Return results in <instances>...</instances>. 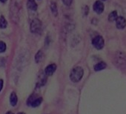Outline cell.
Instances as JSON below:
<instances>
[{
	"mask_svg": "<svg viewBox=\"0 0 126 114\" xmlns=\"http://www.w3.org/2000/svg\"><path fill=\"white\" fill-rule=\"evenodd\" d=\"M7 1H8V0H0V2H1L2 3H5Z\"/></svg>",
	"mask_w": 126,
	"mask_h": 114,
	"instance_id": "22",
	"label": "cell"
},
{
	"mask_svg": "<svg viewBox=\"0 0 126 114\" xmlns=\"http://www.w3.org/2000/svg\"><path fill=\"white\" fill-rule=\"evenodd\" d=\"M27 6L31 11H36L37 9V4L36 3L35 0H28Z\"/></svg>",
	"mask_w": 126,
	"mask_h": 114,
	"instance_id": "9",
	"label": "cell"
},
{
	"mask_svg": "<svg viewBox=\"0 0 126 114\" xmlns=\"http://www.w3.org/2000/svg\"><path fill=\"white\" fill-rule=\"evenodd\" d=\"M88 13H89L88 6H87V5L84 6V8H83V14H84V16H88Z\"/></svg>",
	"mask_w": 126,
	"mask_h": 114,
	"instance_id": "19",
	"label": "cell"
},
{
	"mask_svg": "<svg viewBox=\"0 0 126 114\" xmlns=\"http://www.w3.org/2000/svg\"><path fill=\"white\" fill-rule=\"evenodd\" d=\"M43 57H44V53L42 50H39L36 54L35 55V62L39 64L42 59H43Z\"/></svg>",
	"mask_w": 126,
	"mask_h": 114,
	"instance_id": "13",
	"label": "cell"
},
{
	"mask_svg": "<svg viewBox=\"0 0 126 114\" xmlns=\"http://www.w3.org/2000/svg\"><path fill=\"white\" fill-rule=\"evenodd\" d=\"M3 85H4V82L2 79H0V92L2 91V88H3Z\"/></svg>",
	"mask_w": 126,
	"mask_h": 114,
	"instance_id": "21",
	"label": "cell"
},
{
	"mask_svg": "<svg viewBox=\"0 0 126 114\" xmlns=\"http://www.w3.org/2000/svg\"><path fill=\"white\" fill-rule=\"evenodd\" d=\"M93 9L95 13H96L97 14H101L102 13H103L104 10H105V5L103 4V2L100 0H97L96 1L93 5Z\"/></svg>",
	"mask_w": 126,
	"mask_h": 114,
	"instance_id": "5",
	"label": "cell"
},
{
	"mask_svg": "<svg viewBox=\"0 0 126 114\" xmlns=\"http://www.w3.org/2000/svg\"><path fill=\"white\" fill-rule=\"evenodd\" d=\"M31 30L33 33H40L42 30V23L40 20L35 19L31 24Z\"/></svg>",
	"mask_w": 126,
	"mask_h": 114,
	"instance_id": "4",
	"label": "cell"
},
{
	"mask_svg": "<svg viewBox=\"0 0 126 114\" xmlns=\"http://www.w3.org/2000/svg\"><path fill=\"white\" fill-rule=\"evenodd\" d=\"M102 1H107V0H102Z\"/></svg>",
	"mask_w": 126,
	"mask_h": 114,
	"instance_id": "25",
	"label": "cell"
},
{
	"mask_svg": "<svg viewBox=\"0 0 126 114\" xmlns=\"http://www.w3.org/2000/svg\"><path fill=\"white\" fill-rule=\"evenodd\" d=\"M46 82H47V75L45 73V72H40L38 76V82L36 83V86L38 87H42L45 85Z\"/></svg>",
	"mask_w": 126,
	"mask_h": 114,
	"instance_id": "7",
	"label": "cell"
},
{
	"mask_svg": "<svg viewBox=\"0 0 126 114\" xmlns=\"http://www.w3.org/2000/svg\"><path fill=\"white\" fill-rule=\"evenodd\" d=\"M118 16H118L117 11H111V12L109 14L108 19V21H109V22H115V21H116V19H117Z\"/></svg>",
	"mask_w": 126,
	"mask_h": 114,
	"instance_id": "12",
	"label": "cell"
},
{
	"mask_svg": "<svg viewBox=\"0 0 126 114\" xmlns=\"http://www.w3.org/2000/svg\"><path fill=\"white\" fill-rule=\"evenodd\" d=\"M17 114H25V113H22V112H20V113H17Z\"/></svg>",
	"mask_w": 126,
	"mask_h": 114,
	"instance_id": "24",
	"label": "cell"
},
{
	"mask_svg": "<svg viewBox=\"0 0 126 114\" xmlns=\"http://www.w3.org/2000/svg\"><path fill=\"white\" fill-rule=\"evenodd\" d=\"M10 102L12 106H16L18 102V97L15 92H12L10 96Z\"/></svg>",
	"mask_w": 126,
	"mask_h": 114,
	"instance_id": "11",
	"label": "cell"
},
{
	"mask_svg": "<svg viewBox=\"0 0 126 114\" xmlns=\"http://www.w3.org/2000/svg\"><path fill=\"white\" fill-rule=\"evenodd\" d=\"M62 2H63V3H64L65 5L70 6L72 4V2H73V0H62Z\"/></svg>",
	"mask_w": 126,
	"mask_h": 114,
	"instance_id": "20",
	"label": "cell"
},
{
	"mask_svg": "<svg viewBox=\"0 0 126 114\" xmlns=\"http://www.w3.org/2000/svg\"><path fill=\"white\" fill-rule=\"evenodd\" d=\"M56 70V64L53 63V64H50V65H47L45 68V73L47 76H52L55 73Z\"/></svg>",
	"mask_w": 126,
	"mask_h": 114,
	"instance_id": "8",
	"label": "cell"
},
{
	"mask_svg": "<svg viewBox=\"0 0 126 114\" xmlns=\"http://www.w3.org/2000/svg\"><path fill=\"white\" fill-rule=\"evenodd\" d=\"M42 100H43V99H42V97H37V98H36V99L32 101V103L31 104V105L33 107H39V106L41 104V103L42 102Z\"/></svg>",
	"mask_w": 126,
	"mask_h": 114,
	"instance_id": "14",
	"label": "cell"
},
{
	"mask_svg": "<svg viewBox=\"0 0 126 114\" xmlns=\"http://www.w3.org/2000/svg\"><path fill=\"white\" fill-rule=\"evenodd\" d=\"M7 46L3 41H0V53H4L6 50Z\"/></svg>",
	"mask_w": 126,
	"mask_h": 114,
	"instance_id": "17",
	"label": "cell"
},
{
	"mask_svg": "<svg viewBox=\"0 0 126 114\" xmlns=\"http://www.w3.org/2000/svg\"><path fill=\"white\" fill-rule=\"evenodd\" d=\"M5 114H14V113H12L11 111H8V112H7Z\"/></svg>",
	"mask_w": 126,
	"mask_h": 114,
	"instance_id": "23",
	"label": "cell"
},
{
	"mask_svg": "<svg viewBox=\"0 0 126 114\" xmlns=\"http://www.w3.org/2000/svg\"><path fill=\"white\" fill-rule=\"evenodd\" d=\"M83 75H84V71L82 68L77 66L72 69L70 74V79L73 82H78L82 79Z\"/></svg>",
	"mask_w": 126,
	"mask_h": 114,
	"instance_id": "1",
	"label": "cell"
},
{
	"mask_svg": "<svg viewBox=\"0 0 126 114\" xmlns=\"http://www.w3.org/2000/svg\"><path fill=\"white\" fill-rule=\"evenodd\" d=\"M92 44L93 46L97 49V50H101L104 47L105 45V41L104 39L102 36H96L93 39H92Z\"/></svg>",
	"mask_w": 126,
	"mask_h": 114,
	"instance_id": "3",
	"label": "cell"
},
{
	"mask_svg": "<svg viewBox=\"0 0 126 114\" xmlns=\"http://www.w3.org/2000/svg\"><path fill=\"white\" fill-rule=\"evenodd\" d=\"M50 9H51V11H52V14L54 15V16H56L57 15V6H56V4L55 2H51V5H50Z\"/></svg>",
	"mask_w": 126,
	"mask_h": 114,
	"instance_id": "16",
	"label": "cell"
},
{
	"mask_svg": "<svg viewBox=\"0 0 126 114\" xmlns=\"http://www.w3.org/2000/svg\"><path fill=\"white\" fill-rule=\"evenodd\" d=\"M115 22L117 29L122 30L126 27V19L124 16H118Z\"/></svg>",
	"mask_w": 126,
	"mask_h": 114,
	"instance_id": "6",
	"label": "cell"
},
{
	"mask_svg": "<svg viewBox=\"0 0 126 114\" xmlns=\"http://www.w3.org/2000/svg\"><path fill=\"white\" fill-rule=\"evenodd\" d=\"M107 67V65L105 62H98L97 64H96L94 65V71H101L104 69H105Z\"/></svg>",
	"mask_w": 126,
	"mask_h": 114,
	"instance_id": "10",
	"label": "cell"
},
{
	"mask_svg": "<svg viewBox=\"0 0 126 114\" xmlns=\"http://www.w3.org/2000/svg\"><path fill=\"white\" fill-rule=\"evenodd\" d=\"M114 63L117 67L123 68L126 65V54L124 52H117L114 57Z\"/></svg>",
	"mask_w": 126,
	"mask_h": 114,
	"instance_id": "2",
	"label": "cell"
},
{
	"mask_svg": "<svg viewBox=\"0 0 126 114\" xmlns=\"http://www.w3.org/2000/svg\"><path fill=\"white\" fill-rule=\"evenodd\" d=\"M36 98H37V96L36 95V94H32V95H31L30 96H29V98H28V101H27V104H28V105H31V104L32 103V101L36 99Z\"/></svg>",
	"mask_w": 126,
	"mask_h": 114,
	"instance_id": "18",
	"label": "cell"
},
{
	"mask_svg": "<svg viewBox=\"0 0 126 114\" xmlns=\"http://www.w3.org/2000/svg\"><path fill=\"white\" fill-rule=\"evenodd\" d=\"M8 25V22L5 19V18L3 16H0V28L5 29Z\"/></svg>",
	"mask_w": 126,
	"mask_h": 114,
	"instance_id": "15",
	"label": "cell"
}]
</instances>
